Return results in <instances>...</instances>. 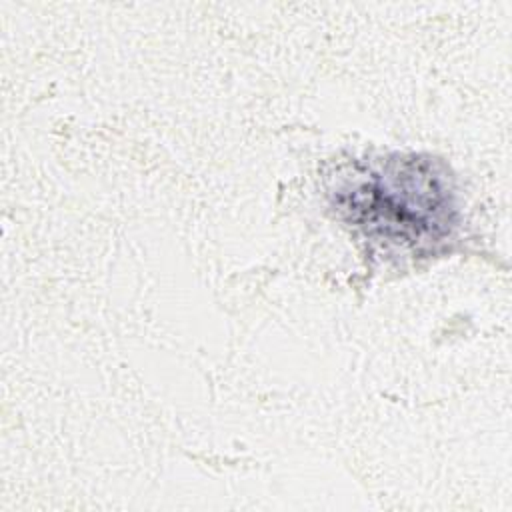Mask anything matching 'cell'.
I'll return each instance as SVG.
<instances>
[{"instance_id":"obj_1","label":"cell","mask_w":512,"mask_h":512,"mask_svg":"<svg viewBox=\"0 0 512 512\" xmlns=\"http://www.w3.org/2000/svg\"><path fill=\"white\" fill-rule=\"evenodd\" d=\"M338 214L384 248L422 252L452 236L458 222L448 170L422 154L356 162L332 190Z\"/></svg>"}]
</instances>
